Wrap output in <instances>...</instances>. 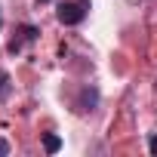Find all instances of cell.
I'll return each instance as SVG.
<instances>
[{"mask_svg":"<svg viewBox=\"0 0 157 157\" xmlns=\"http://www.w3.org/2000/svg\"><path fill=\"white\" fill-rule=\"evenodd\" d=\"M90 10H93L90 0H62L59 10H56V19H59L62 25L74 28V25H80V22L90 16Z\"/></svg>","mask_w":157,"mask_h":157,"instance_id":"6da1fadb","label":"cell"},{"mask_svg":"<svg viewBox=\"0 0 157 157\" xmlns=\"http://www.w3.org/2000/svg\"><path fill=\"white\" fill-rule=\"evenodd\" d=\"M37 37H40V28H37V25H19L16 34L10 37V43H6V52H10V56H19V52H22L28 43H34Z\"/></svg>","mask_w":157,"mask_h":157,"instance_id":"7a4b0ae2","label":"cell"},{"mask_svg":"<svg viewBox=\"0 0 157 157\" xmlns=\"http://www.w3.org/2000/svg\"><path fill=\"white\" fill-rule=\"evenodd\" d=\"M74 108H77V114H93L99 108V90L96 86H83L77 93V99H74Z\"/></svg>","mask_w":157,"mask_h":157,"instance_id":"3957f363","label":"cell"},{"mask_svg":"<svg viewBox=\"0 0 157 157\" xmlns=\"http://www.w3.org/2000/svg\"><path fill=\"white\" fill-rule=\"evenodd\" d=\"M43 151L46 154H59L62 151V139L56 132H43Z\"/></svg>","mask_w":157,"mask_h":157,"instance_id":"277c9868","label":"cell"},{"mask_svg":"<svg viewBox=\"0 0 157 157\" xmlns=\"http://www.w3.org/2000/svg\"><path fill=\"white\" fill-rule=\"evenodd\" d=\"M10 93H13V77H10V71L0 68V102H6Z\"/></svg>","mask_w":157,"mask_h":157,"instance_id":"5b68a950","label":"cell"},{"mask_svg":"<svg viewBox=\"0 0 157 157\" xmlns=\"http://www.w3.org/2000/svg\"><path fill=\"white\" fill-rule=\"evenodd\" d=\"M148 151H151V154H154V157H157V132H154V136H151V139H148Z\"/></svg>","mask_w":157,"mask_h":157,"instance_id":"8992f818","label":"cell"},{"mask_svg":"<svg viewBox=\"0 0 157 157\" xmlns=\"http://www.w3.org/2000/svg\"><path fill=\"white\" fill-rule=\"evenodd\" d=\"M0 154H10V142L6 139H0Z\"/></svg>","mask_w":157,"mask_h":157,"instance_id":"52a82bcc","label":"cell"},{"mask_svg":"<svg viewBox=\"0 0 157 157\" xmlns=\"http://www.w3.org/2000/svg\"><path fill=\"white\" fill-rule=\"evenodd\" d=\"M37 3H52V0H37Z\"/></svg>","mask_w":157,"mask_h":157,"instance_id":"ba28073f","label":"cell"},{"mask_svg":"<svg viewBox=\"0 0 157 157\" xmlns=\"http://www.w3.org/2000/svg\"><path fill=\"white\" fill-rule=\"evenodd\" d=\"M0 28H3V16H0Z\"/></svg>","mask_w":157,"mask_h":157,"instance_id":"9c48e42d","label":"cell"}]
</instances>
